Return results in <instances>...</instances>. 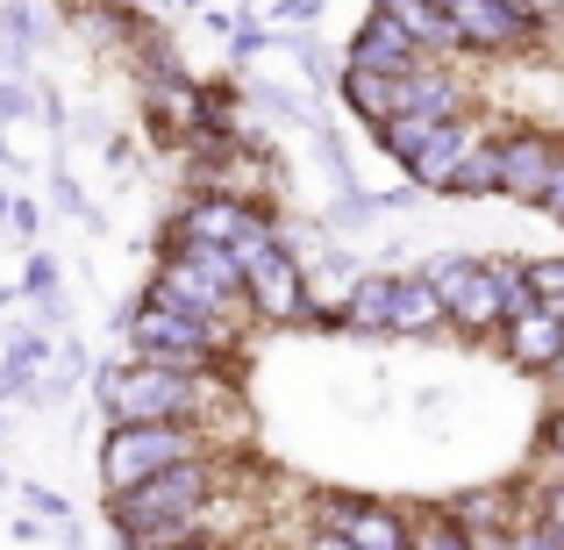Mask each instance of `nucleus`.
<instances>
[{"instance_id":"nucleus-25","label":"nucleus","mask_w":564,"mask_h":550,"mask_svg":"<svg viewBox=\"0 0 564 550\" xmlns=\"http://www.w3.org/2000/svg\"><path fill=\"white\" fill-rule=\"evenodd\" d=\"M264 108H272V115H286V122H307V115H301V100H293L286 86H272V94H264Z\"/></svg>"},{"instance_id":"nucleus-28","label":"nucleus","mask_w":564,"mask_h":550,"mask_svg":"<svg viewBox=\"0 0 564 550\" xmlns=\"http://www.w3.org/2000/svg\"><path fill=\"white\" fill-rule=\"evenodd\" d=\"M8 222H14V236H36V207H29V201H14Z\"/></svg>"},{"instance_id":"nucleus-31","label":"nucleus","mask_w":564,"mask_h":550,"mask_svg":"<svg viewBox=\"0 0 564 550\" xmlns=\"http://www.w3.org/2000/svg\"><path fill=\"white\" fill-rule=\"evenodd\" d=\"M514 550H557V543L543 537V529H514Z\"/></svg>"},{"instance_id":"nucleus-8","label":"nucleus","mask_w":564,"mask_h":550,"mask_svg":"<svg viewBox=\"0 0 564 550\" xmlns=\"http://www.w3.org/2000/svg\"><path fill=\"white\" fill-rule=\"evenodd\" d=\"M422 279L436 287L443 322L457 336H500V265L494 258H429Z\"/></svg>"},{"instance_id":"nucleus-26","label":"nucleus","mask_w":564,"mask_h":550,"mask_svg":"<svg viewBox=\"0 0 564 550\" xmlns=\"http://www.w3.org/2000/svg\"><path fill=\"white\" fill-rule=\"evenodd\" d=\"M494 8H500V14H508V22H522V29H543V22H536V14H529V0H494ZM543 36H551V29H543Z\"/></svg>"},{"instance_id":"nucleus-9","label":"nucleus","mask_w":564,"mask_h":550,"mask_svg":"<svg viewBox=\"0 0 564 550\" xmlns=\"http://www.w3.org/2000/svg\"><path fill=\"white\" fill-rule=\"evenodd\" d=\"M307 279H301V265H293V250L279 244H258V250H243V308H250V322H272V330H286V322H301L307 315Z\"/></svg>"},{"instance_id":"nucleus-24","label":"nucleus","mask_w":564,"mask_h":550,"mask_svg":"<svg viewBox=\"0 0 564 550\" xmlns=\"http://www.w3.org/2000/svg\"><path fill=\"white\" fill-rule=\"evenodd\" d=\"M22 500H29V508L43 515V522H72V508H65V500L51 494V486H22Z\"/></svg>"},{"instance_id":"nucleus-4","label":"nucleus","mask_w":564,"mask_h":550,"mask_svg":"<svg viewBox=\"0 0 564 550\" xmlns=\"http://www.w3.org/2000/svg\"><path fill=\"white\" fill-rule=\"evenodd\" d=\"M243 344H250V336L236 330V322H193V315H180V308L151 301V293L129 308V351H137L143 365L215 371V365H236V358H243Z\"/></svg>"},{"instance_id":"nucleus-22","label":"nucleus","mask_w":564,"mask_h":550,"mask_svg":"<svg viewBox=\"0 0 564 550\" xmlns=\"http://www.w3.org/2000/svg\"><path fill=\"white\" fill-rule=\"evenodd\" d=\"M51 351H57V344H51V336H43V322H36V330H14V358H8V365L36 371L43 358H51Z\"/></svg>"},{"instance_id":"nucleus-20","label":"nucleus","mask_w":564,"mask_h":550,"mask_svg":"<svg viewBox=\"0 0 564 550\" xmlns=\"http://www.w3.org/2000/svg\"><path fill=\"white\" fill-rule=\"evenodd\" d=\"M451 193H465V201H494V193H500V158H494V143H479V151H471L465 165L451 172Z\"/></svg>"},{"instance_id":"nucleus-37","label":"nucleus","mask_w":564,"mask_h":550,"mask_svg":"<svg viewBox=\"0 0 564 550\" xmlns=\"http://www.w3.org/2000/svg\"><path fill=\"white\" fill-rule=\"evenodd\" d=\"M557 330H564V315H557Z\"/></svg>"},{"instance_id":"nucleus-5","label":"nucleus","mask_w":564,"mask_h":550,"mask_svg":"<svg viewBox=\"0 0 564 550\" xmlns=\"http://www.w3.org/2000/svg\"><path fill=\"white\" fill-rule=\"evenodd\" d=\"M193 457H215V443L200 429H180V422H137V429H108L100 436V500L129 494V486L158 479L172 465H193Z\"/></svg>"},{"instance_id":"nucleus-30","label":"nucleus","mask_w":564,"mask_h":550,"mask_svg":"<svg viewBox=\"0 0 564 550\" xmlns=\"http://www.w3.org/2000/svg\"><path fill=\"white\" fill-rule=\"evenodd\" d=\"M543 443H551V465H557V479H564V408H557V422H551V436H543Z\"/></svg>"},{"instance_id":"nucleus-32","label":"nucleus","mask_w":564,"mask_h":550,"mask_svg":"<svg viewBox=\"0 0 564 550\" xmlns=\"http://www.w3.org/2000/svg\"><path fill=\"white\" fill-rule=\"evenodd\" d=\"M301 550H350V543H344V537H329V529H307V543H301Z\"/></svg>"},{"instance_id":"nucleus-6","label":"nucleus","mask_w":564,"mask_h":550,"mask_svg":"<svg viewBox=\"0 0 564 550\" xmlns=\"http://www.w3.org/2000/svg\"><path fill=\"white\" fill-rule=\"evenodd\" d=\"M307 508H315L307 529H329V537H344L350 550H414V515L393 508V500L350 494V486H315Z\"/></svg>"},{"instance_id":"nucleus-23","label":"nucleus","mask_w":564,"mask_h":550,"mask_svg":"<svg viewBox=\"0 0 564 550\" xmlns=\"http://www.w3.org/2000/svg\"><path fill=\"white\" fill-rule=\"evenodd\" d=\"M29 108H36V94H29L22 79H0V122H22Z\"/></svg>"},{"instance_id":"nucleus-10","label":"nucleus","mask_w":564,"mask_h":550,"mask_svg":"<svg viewBox=\"0 0 564 550\" xmlns=\"http://www.w3.org/2000/svg\"><path fill=\"white\" fill-rule=\"evenodd\" d=\"M494 158H500V193L543 207V193L564 165V137L557 129H508V137H494Z\"/></svg>"},{"instance_id":"nucleus-27","label":"nucleus","mask_w":564,"mask_h":550,"mask_svg":"<svg viewBox=\"0 0 564 550\" xmlns=\"http://www.w3.org/2000/svg\"><path fill=\"white\" fill-rule=\"evenodd\" d=\"M543 215L564 229V165H557V180H551V193H543Z\"/></svg>"},{"instance_id":"nucleus-34","label":"nucleus","mask_w":564,"mask_h":550,"mask_svg":"<svg viewBox=\"0 0 564 550\" xmlns=\"http://www.w3.org/2000/svg\"><path fill=\"white\" fill-rule=\"evenodd\" d=\"M551 386H557V393H564V358H557V365H551Z\"/></svg>"},{"instance_id":"nucleus-36","label":"nucleus","mask_w":564,"mask_h":550,"mask_svg":"<svg viewBox=\"0 0 564 550\" xmlns=\"http://www.w3.org/2000/svg\"><path fill=\"white\" fill-rule=\"evenodd\" d=\"M0 486H8V472H0Z\"/></svg>"},{"instance_id":"nucleus-33","label":"nucleus","mask_w":564,"mask_h":550,"mask_svg":"<svg viewBox=\"0 0 564 550\" xmlns=\"http://www.w3.org/2000/svg\"><path fill=\"white\" fill-rule=\"evenodd\" d=\"M172 550H221V543H207V537H193V543H172Z\"/></svg>"},{"instance_id":"nucleus-29","label":"nucleus","mask_w":564,"mask_h":550,"mask_svg":"<svg viewBox=\"0 0 564 550\" xmlns=\"http://www.w3.org/2000/svg\"><path fill=\"white\" fill-rule=\"evenodd\" d=\"M529 14H536L543 29H557V22H564V0H529Z\"/></svg>"},{"instance_id":"nucleus-13","label":"nucleus","mask_w":564,"mask_h":550,"mask_svg":"<svg viewBox=\"0 0 564 550\" xmlns=\"http://www.w3.org/2000/svg\"><path fill=\"white\" fill-rule=\"evenodd\" d=\"M344 65H358V72H386V79H408V72H422V65H436V57H422L408 36H400L393 22L372 8L358 22V36H350V51H344Z\"/></svg>"},{"instance_id":"nucleus-11","label":"nucleus","mask_w":564,"mask_h":550,"mask_svg":"<svg viewBox=\"0 0 564 550\" xmlns=\"http://www.w3.org/2000/svg\"><path fill=\"white\" fill-rule=\"evenodd\" d=\"M436 8H443V22L457 29L465 57H471V51H479V57H500V51H536V43H543V29L508 22V14H500L494 0H436Z\"/></svg>"},{"instance_id":"nucleus-21","label":"nucleus","mask_w":564,"mask_h":550,"mask_svg":"<svg viewBox=\"0 0 564 550\" xmlns=\"http://www.w3.org/2000/svg\"><path fill=\"white\" fill-rule=\"evenodd\" d=\"M522 287L536 308H551V315H564V258H529L522 265Z\"/></svg>"},{"instance_id":"nucleus-14","label":"nucleus","mask_w":564,"mask_h":550,"mask_svg":"<svg viewBox=\"0 0 564 550\" xmlns=\"http://www.w3.org/2000/svg\"><path fill=\"white\" fill-rule=\"evenodd\" d=\"M500 358H508L514 371H536V379H551V365L564 358V330L551 308H529L522 322H508L500 330Z\"/></svg>"},{"instance_id":"nucleus-17","label":"nucleus","mask_w":564,"mask_h":550,"mask_svg":"<svg viewBox=\"0 0 564 550\" xmlns=\"http://www.w3.org/2000/svg\"><path fill=\"white\" fill-rule=\"evenodd\" d=\"M336 94H344V108L358 115V122H393V79L386 72H358V65H344L336 72Z\"/></svg>"},{"instance_id":"nucleus-15","label":"nucleus","mask_w":564,"mask_h":550,"mask_svg":"<svg viewBox=\"0 0 564 550\" xmlns=\"http://www.w3.org/2000/svg\"><path fill=\"white\" fill-rule=\"evenodd\" d=\"M372 8H379L422 57H436V65H443V57H465V43H457V29L443 22L436 0H372Z\"/></svg>"},{"instance_id":"nucleus-35","label":"nucleus","mask_w":564,"mask_h":550,"mask_svg":"<svg viewBox=\"0 0 564 550\" xmlns=\"http://www.w3.org/2000/svg\"><path fill=\"white\" fill-rule=\"evenodd\" d=\"M8 207H14V201H8V193H0V222H8Z\"/></svg>"},{"instance_id":"nucleus-18","label":"nucleus","mask_w":564,"mask_h":550,"mask_svg":"<svg viewBox=\"0 0 564 550\" xmlns=\"http://www.w3.org/2000/svg\"><path fill=\"white\" fill-rule=\"evenodd\" d=\"M386 301H393V272H365L344 293V330L350 336H386Z\"/></svg>"},{"instance_id":"nucleus-7","label":"nucleus","mask_w":564,"mask_h":550,"mask_svg":"<svg viewBox=\"0 0 564 550\" xmlns=\"http://www.w3.org/2000/svg\"><path fill=\"white\" fill-rule=\"evenodd\" d=\"M272 236H279L272 207H243L229 193H186L165 222V244H215V250H236V258L272 244Z\"/></svg>"},{"instance_id":"nucleus-12","label":"nucleus","mask_w":564,"mask_h":550,"mask_svg":"<svg viewBox=\"0 0 564 550\" xmlns=\"http://www.w3.org/2000/svg\"><path fill=\"white\" fill-rule=\"evenodd\" d=\"M479 143H494V137H486V115L443 122V129H436V143H429V151L408 165V186H414V193H451V172L465 165V158L479 151Z\"/></svg>"},{"instance_id":"nucleus-1","label":"nucleus","mask_w":564,"mask_h":550,"mask_svg":"<svg viewBox=\"0 0 564 550\" xmlns=\"http://www.w3.org/2000/svg\"><path fill=\"white\" fill-rule=\"evenodd\" d=\"M229 386L215 371H165V365H94V408L108 429H137V422H180L200 429L215 443V408H229Z\"/></svg>"},{"instance_id":"nucleus-16","label":"nucleus","mask_w":564,"mask_h":550,"mask_svg":"<svg viewBox=\"0 0 564 550\" xmlns=\"http://www.w3.org/2000/svg\"><path fill=\"white\" fill-rule=\"evenodd\" d=\"M443 330V301L422 272H393V301H386V336L400 344H422V336Z\"/></svg>"},{"instance_id":"nucleus-3","label":"nucleus","mask_w":564,"mask_h":550,"mask_svg":"<svg viewBox=\"0 0 564 550\" xmlns=\"http://www.w3.org/2000/svg\"><path fill=\"white\" fill-rule=\"evenodd\" d=\"M229 486V465L221 457H193V465H172L158 479L129 486V494L108 500V529L115 537H151V529H193L200 537V508Z\"/></svg>"},{"instance_id":"nucleus-19","label":"nucleus","mask_w":564,"mask_h":550,"mask_svg":"<svg viewBox=\"0 0 564 550\" xmlns=\"http://www.w3.org/2000/svg\"><path fill=\"white\" fill-rule=\"evenodd\" d=\"M436 129H443V122H422V115H393V122H379V129H372V137H379V151H386V158H393V165H400V172H408V165H414V158H422V151H429V143H436Z\"/></svg>"},{"instance_id":"nucleus-2","label":"nucleus","mask_w":564,"mask_h":550,"mask_svg":"<svg viewBox=\"0 0 564 550\" xmlns=\"http://www.w3.org/2000/svg\"><path fill=\"white\" fill-rule=\"evenodd\" d=\"M151 301L180 308L193 322H236L250 330V308H243V258L215 244H165L158 250V272H151Z\"/></svg>"}]
</instances>
